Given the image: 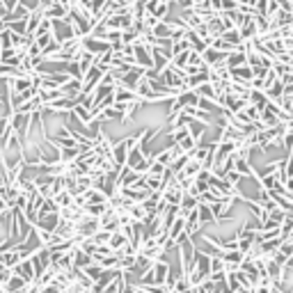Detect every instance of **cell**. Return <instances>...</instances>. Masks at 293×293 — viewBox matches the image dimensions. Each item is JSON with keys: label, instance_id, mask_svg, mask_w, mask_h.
Masks as SVG:
<instances>
[{"label": "cell", "instance_id": "obj_15", "mask_svg": "<svg viewBox=\"0 0 293 293\" xmlns=\"http://www.w3.org/2000/svg\"><path fill=\"white\" fill-rule=\"evenodd\" d=\"M110 236H112L110 232H106V229H98V232L92 236V243L94 245H108L110 243Z\"/></svg>", "mask_w": 293, "mask_h": 293}, {"label": "cell", "instance_id": "obj_5", "mask_svg": "<svg viewBox=\"0 0 293 293\" xmlns=\"http://www.w3.org/2000/svg\"><path fill=\"white\" fill-rule=\"evenodd\" d=\"M197 213H200V224H202V229L206 227V224H218V222H216V216H213V211H211V206H208V204H202V202H200V206H197Z\"/></svg>", "mask_w": 293, "mask_h": 293}, {"label": "cell", "instance_id": "obj_3", "mask_svg": "<svg viewBox=\"0 0 293 293\" xmlns=\"http://www.w3.org/2000/svg\"><path fill=\"white\" fill-rule=\"evenodd\" d=\"M224 64L229 66V69H238V66H245L248 64V53L245 50H234V53L227 55V60H224Z\"/></svg>", "mask_w": 293, "mask_h": 293}, {"label": "cell", "instance_id": "obj_8", "mask_svg": "<svg viewBox=\"0 0 293 293\" xmlns=\"http://www.w3.org/2000/svg\"><path fill=\"white\" fill-rule=\"evenodd\" d=\"M232 71V78H236V80H243V82H252L254 80V71H252V66H238V69H229Z\"/></svg>", "mask_w": 293, "mask_h": 293}, {"label": "cell", "instance_id": "obj_14", "mask_svg": "<svg viewBox=\"0 0 293 293\" xmlns=\"http://www.w3.org/2000/svg\"><path fill=\"white\" fill-rule=\"evenodd\" d=\"M222 39L227 44H232V46H240L243 44V39H240V32H238V28H234V30H227V32L222 34Z\"/></svg>", "mask_w": 293, "mask_h": 293}, {"label": "cell", "instance_id": "obj_17", "mask_svg": "<svg viewBox=\"0 0 293 293\" xmlns=\"http://www.w3.org/2000/svg\"><path fill=\"white\" fill-rule=\"evenodd\" d=\"M284 154H293V128L286 130V136H284Z\"/></svg>", "mask_w": 293, "mask_h": 293}, {"label": "cell", "instance_id": "obj_18", "mask_svg": "<svg viewBox=\"0 0 293 293\" xmlns=\"http://www.w3.org/2000/svg\"><path fill=\"white\" fill-rule=\"evenodd\" d=\"M10 277H12V270L5 266V264H2V261H0V286H2V284H7V280H10Z\"/></svg>", "mask_w": 293, "mask_h": 293}, {"label": "cell", "instance_id": "obj_10", "mask_svg": "<svg viewBox=\"0 0 293 293\" xmlns=\"http://www.w3.org/2000/svg\"><path fill=\"white\" fill-rule=\"evenodd\" d=\"M152 34L156 39H172V26L168 21H160L156 28L152 30Z\"/></svg>", "mask_w": 293, "mask_h": 293}, {"label": "cell", "instance_id": "obj_4", "mask_svg": "<svg viewBox=\"0 0 293 293\" xmlns=\"http://www.w3.org/2000/svg\"><path fill=\"white\" fill-rule=\"evenodd\" d=\"M26 286H28V282L23 280V277H18L16 272H12V277L7 280V284H2V288H5L7 293H18V291H23Z\"/></svg>", "mask_w": 293, "mask_h": 293}, {"label": "cell", "instance_id": "obj_20", "mask_svg": "<svg viewBox=\"0 0 293 293\" xmlns=\"http://www.w3.org/2000/svg\"><path fill=\"white\" fill-rule=\"evenodd\" d=\"M236 293H252V291H248V288H238Z\"/></svg>", "mask_w": 293, "mask_h": 293}, {"label": "cell", "instance_id": "obj_7", "mask_svg": "<svg viewBox=\"0 0 293 293\" xmlns=\"http://www.w3.org/2000/svg\"><path fill=\"white\" fill-rule=\"evenodd\" d=\"M268 101H270V98L266 96V92H261V90H252V92H250V106H254L259 112H261V110H266Z\"/></svg>", "mask_w": 293, "mask_h": 293}, {"label": "cell", "instance_id": "obj_19", "mask_svg": "<svg viewBox=\"0 0 293 293\" xmlns=\"http://www.w3.org/2000/svg\"><path fill=\"white\" fill-rule=\"evenodd\" d=\"M238 10V0H222V12L229 14V12H236Z\"/></svg>", "mask_w": 293, "mask_h": 293}, {"label": "cell", "instance_id": "obj_1", "mask_svg": "<svg viewBox=\"0 0 293 293\" xmlns=\"http://www.w3.org/2000/svg\"><path fill=\"white\" fill-rule=\"evenodd\" d=\"M12 272H16L18 277H23L28 284H34V266H32V261L30 259H23Z\"/></svg>", "mask_w": 293, "mask_h": 293}, {"label": "cell", "instance_id": "obj_6", "mask_svg": "<svg viewBox=\"0 0 293 293\" xmlns=\"http://www.w3.org/2000/svg\"><path fill=\"white\" fill-rule=\"evenodd\" d=\"M188 133H190V138H195L197 142H202L204 138H206V133H208V126L206 124H202V122H190L188 124Z\"/></svg>", "mask_w": 293, "mask_h": 293}, {"label": "cell", "instance_id": "obj_16", "mask_svg": "<svg viewBox=\"0 0 293 293\" xmlns=\"http://www.w3.org/2000/svg\"><path fill=\"white\" fill-rule=\"evenodd\" d=\"M165 170H168V168H165V165H160V163L156 160V163H152V165H149L146 174H149V176H163V174H165Z\"/></svg>", "mask_w": 293, "mask_h": 293}, {"label": "cell", "instance_id": "obj_11", "mask_svg": "<svg viewBox=\"0 0 293 293\" xmlns=\"http://www.w3.org/2000/svg\"><path fill=\"white\" fill-rule=\"evenodd\" d=\"M266 96L270 98V101H280V98L284 96V82L282 80H275L270 87L266 90Z\"/></svg>", "mask_w": 293, "mask_h": 293}, {"label": "cell", "instance_id": "obj_9", "mask_svg": "<svg viewBox=\"0 0 293 293\" xmlns=\"http://www.w3.org/2000/svg\"><path fill=\"white\" fill-rule=\"evenodd\" d=\"M108 245H110V250H112V252H120V250H124L126 245H128V238H126L122 232H114L112 236H110V243Z\"/></svg>", "mask_w": 293, "mask_h": 293}, {"label": "cell", "instance_id": "obj_12", "mask_svg": "<svg viewBox=\"0 0 293 293\" xmlns=\"http://www.w3.org/2000/svg\"><path fill=\"white\" fill-rule=\"evenodd\" d=\"M128 218L133 220V222H144L146 220V211L142 204H133V206H128Z\"/></svg>", "mask_w": 293, "mask_h": 293}, {"label": "cell", "instance_id": "obj_13", "mask_svg": "<svg viewBox=\"0 0 293 293\" xmlns=\"http://www.w3.org/2000/svg\"><path fill=\"white\" fill-rule=\"evenodd\" d=\"M82 272H85V277H90V280H92V284L94 282H98V280H101V277H104V268L98 266V264H92V266H87V268H82Z\"/></svg>", "mask_w": 293, "mask_h": 293}, {"label": "cell", "instance_id": "obj_2", "mask_svg": "<svg viewBox=\"0 0 293 293\" xmlns=\"http://www.w3.org/2000/svg\"><path fill=\"white\" fill-rule=\"evenodd\" d=\"M44 16L50 18V21H66L69 18V10L64 5H60V2H53L48 10L44 12Z\"/></svg>", "mask_w": 293, "mask_h": 293}]
</instances>
